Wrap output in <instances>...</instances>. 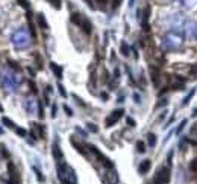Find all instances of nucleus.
<instances>
[{"mask_svg": "<svg viewBox=\"0 0 197 184\" xmlns=\"http://www.w3.org/2000/svg\"><path fill=\"white\" fill-rule=\"evenodd\" d=\"M29 85H31V88H32V91H34V93H37V85H35V84H34L32 81L29 82Z\"/></svg>", "mask_w": 197, "mask_h": 184, "instance_id": "nucleus-29", "label": "nucleus"}, {"mask_svg": "<svg viewBox=\"0 0 197 184\" xmlns=\"http://www.w3.org/2000/svg\"><path fill=\"white\" fill-rule=\"evenodd\" d=\"M49 3H50L52 6H55L56 9H61V0H47Z\"/></svg>", "mask_w": 197, "mask_h": 184, "instance_id": "nucleus-16", "label": "nucleus"}, {"mask_svg": "<svg viewBox=\"0 0 197 184\" xmlns=\"http://www.w3.org/2000/svg\"><path fill=\"white\" fill-rule=\"evenodd\" d=\"M128 123H131V126H135V122L132 119H128Z\"/></svg>", "mask_w": 197, "mask_h": 184, "instance_id": "nucleus-33", "label": "nucleus"}, {"mask_svg": "<svg viewBox=\"0 0 197 184\" xmlns=\"http://www.w3.org/2000/svg\"><path fill=\"white\" fill-rule=\"evenodd\" d=\"M190 170L194 172V173H197V158H194L193 161L190 163Z\"/></svg>", "mask_w": 197, "mask_h": 184, "instance_id": "nucleus-15", "label": "nucleus"}, {"mask_svg": "<svg viewBox=\"0 0 197 184\" xmlns=\"http://www.w3.org/2000/svg\"><path fill=\"white\" fill-rule=\"evenodd\" d=\"M96 3H97L99 6H100V8L103 9V8L106 6V3H108V0H96Z\"/></svg>", "mask_w": 197, "mask_h": 184, "instance_id": "nucleus-21", "label": "nucleus"}, {"mask_svg": "<svg viewBox=\"0 0 197 184\" xmlns=\"http://www.w3.org/2000/svg\"><path fill=\"white\" fill-rule=\"evenodd\" d=\"M15 131H17V134L18 135H21V137H24L28 132H26V129H23V128H15Z\"/></svg>", "mask_w": 197, "mask_h": 184, "instance_id": "nucleus-22", "label": "nucleus"}, {"mask_svg": "<svg viewBox=\"0 0 197 184\" xmlns=\"http://www.w3.org/2000/svg\"><path fill=\"white\" fill-rule=\"evenodd\" d=\"M191 134H193V135H197V123L191 128Z\"/></svg>", "mask_w": 197, "mask_h": 184, "instance_id": "nucleus-28", "label": "nucleus"}, {"mask_svg": "<svg viewBox=\"0 0 197 184\" xmlns=\"http://www.w3.org/2000/svg\"><path fill=\"white\" fill-rule=\"evenodd\" d=\"M184 6L188 9H194L197 8V0H184Z\"/></svg>", "mask_w": 197, "mask_h": 184, "instance_id": "nucleus-12", "label": "nucleus"}, {"mask_svg": "<svg viewBox=\"0 0 197 184\" xmlns=\"http://www.w3.org/2000/svg\"><path fill=\"white\" fill-rule=\"evenodd\" d=\"M147 137H149V145H150V146H155V145H156V135H155V134H149Z\"/></svg>", "mask_w": 197, "mask_h": 184, "instance_id": "nucleus-17", "label": "nucleus"}, {"mask_svg": "<svg viewBox=\"0 0 197 184\" xmlns=\"http://www.w3.org/2000/svg\"><path fill=\"white\" fill-rule=\"evenodd\" d=\"M82 20H84V17L81 15V14H78V12H75V14H71V21L75 23V25H78V26H81V23H82Z\"/></svg>", "mask_w": 197, "mask_h": 184, "instance_id": "nucleus-11", "label": "nucleus"}, {"mask_svg": "<svg viewBox=\"0 0 197 184\" xmlns=\"http://www.w3.org/2000/svg\"><path fill=\"white\" fill-rule=\"evenodd\" d=\"M0 134H3V129H2V128H0Z\"/></svg>", "mask_w": 197, "mask_h": 184, "instance_id": "nucleus-34", "label": "nucleus"}, {"mask_svg": "<svg viewBox=\"0 0 197 184\" xmlns=\"http://www.w3.org/2000/svg\"><path fill=\"white\" fill-rule=\"evenodd\" d=\"M123 113H125V111H123L121 108H120V110H115V111H112V114H111L109 117H106V120H105L106 126H112V125H114L117 120H120V119H121V116H123Z\"/></svg>", "mask_w": 197, "mask_h": 184, "instance_id": "nucleus-4", "label": "nucleus"}, {"mask_svg": "<svg viewBox=\"0 0 197 184\" xmlns=\"http://www.w3.org/2000/svg\"><path fill=\"white\" fill-rule=\"evenodd\" d=\"M53 157L58 160V163L62 161V152H61V149H59V146H58L56 143L53 145Z\"/></svg>", "mask_w": 197, "mask_h": 184, "instance_id": "nucleus-9", "label": "nucleus"}, {"mask_svg": "<svg viewBox=\"0 0 197 184\" xmlns=\"http://www.w3.org/2000/svg\"><path fill=\"white\" fill-rule=\"evenodd\" d=\"M150 166H152L150 160H144V161H141V164H140V173H147V172H149V169H150Z\"/></svg>", "mask_w": 197, "mask_h": 184, "instance_id": "nucleus-7", "label": "nucleus"}, {"mask_svg": "<svg viewBox=\"0 0 197 184\" xmlns=\"http://www.w3.org/2000/svg\"><path fill=\"white\" fill-rule=\"evenodd\" d=\"M58 88H59V93H61V96H62V98H65V96H67V93H65L64 87H62V85H58Z\"/></svg>", "mask_w": 197, "mask_h": 184, "instance_id": "nucleus-24", "label": "nucleus"}, {"mask_svg": "<svg viewBox=\"0 0 197 184\" xmlns=\"http://www.w3.org/2000/svg\"><path fill=\"white\" fill-rule=\"evenodd\" d=\"M11 65H12V68H17V70H20V67H18L15 62H11Z\"/></svg>", "mask_w": 197, "mask_h": 184, "instance_id": "nucleus-32", "label": "nucleus"}, {"mask_svg": "<svg viewBox=\"0 0 197 184\" xmlns=\"http://www.w3.org/2000/svg\"><path fill=\"white\" fill-rule=\"evenodd\" d=\"M2 84L3 87L9 88V90H14L15 88V84H18V79L15 76H8V75H2Z\"/></svg>", "mask_w": 197, "mask_h": 184, "instance_id": "nucleus-5", "label": "nucleus"}, {"mask_svg": "<svg viewBox=\"0 0 197 184\" xmlns=\"http://www.w3.org/2000/svg\"><path fill=\"white\" fill-rule=\"evenodd\" d=\"M81 28L84 29V32H85V34H91V23H90V20H88V18H84V20H82Z\"/></svg>", "mask_w": 197, "mask_h": 184, "instance_id": "nucleus-8", "label": "nucleus"}, {"mask_svg": "<svg viewBox=\"0 0 197 184\" xmlns=\"http://www.w3.org/2000/svg\"><path fill=\"white\" fill-rule=\"evenodd\" d=\"M37 21H38V25H40L41 29H47V28H49V25H47V21H46V18H44L43 14H38V15H37Z\"/></svg>", "mask_w": 197, "mask_h": 184, "instance_id": "nucleus-10", "label": "nucleus"}, {"mask_svg": "<svg viewBox=\"0 0 197 184\" xmlns=\"http://www.w3.org/2000/svg\"><path fill=\"white\" fill-rule=\"evenodd\" d=\"M120 3H121V0H114V2H112V6H114V8H117Z\"/></svg>", "mask_w": 197, "mask_h": 184, "instance_id": "nucleus-30", "label": "nucleus"}, {"mask_svg": "<svg viewBox=\"0 0 197 184\" xmlns=\"http://www.w3.org/2000/svg\"><path fill=\"white\" fill-rule=\"evenodd\" d=\"M185 123H187V120H182V123L179 125V128H178V131H176V132H181V131L184 129V126H185Z\"/></svg>", "mask_w": 197, "mask_h": 184, "instance_id": "nucleus-26", "label": "nucleus"}, {"mask_svg": "<svg viewBox=\"0 0 197 184\" xmlns=\"http://www.w3.org/2000/svg\"><path fill=\"white\" fill-rule=\"evenodd\" d=\"M50 67H52V70L55 72V75H56V76L61 79V78H62V68H61L59 65H56L55 62H52V65H50Z\"/></svg>", "mask_w": 197, "mask_h": 184, "instance_id": "nucleus-13", "label": "nucleus"}, {"mask_svg": "<svg viewBox=\"0 0 197 184\" xmlns=\"http://www.w3.org/2000/svg\"><path fill=\"white\" fill-rule=\"evenodd\" d=\"M150 73H152V81H153V84L158 87V85H159V81H161V76H159L158 68H156V67H150Z\"/></svg>", "mask_w": 197, "mask_h": 184, "instance_id": "nucleus-6", "label": "nucleus"}, {"mask_svg": "<svg viewBox=\"0 0 197 184\" xmlns=\"http://www.w3.org/2000/svg\"><path fill=\"white\" fill-rule=\"evenodd\" d=\"M168 181H170V169L165 167V166L158 167L156 173L153 175L152 184H167Z\"/></svg>", "mask_w": 197, "mask_h": 184, "instance_id": "nucleus-2", "label": "nucleus"}, {"mask_svg": "<svg viewBox=\"0 0 197 184\" xmlns=\"http://www.w3.org/2000/svg\"><path fill=\"white\" fill-rule=\"evenodd\" d=\"M137 149H138V152H146V145L143 142H138L137 143Z\"/></svg>", "mask_w": 197, "mask_h": 184, "instance_id": "nucleus-19", "label": "nucleus"}, {"mask_svg": "<svg viewBox=\"0 0 197 184\" xmlns=\"http://www.w3.org/2000/svg\"><path fill=\"white\" fill-rule=\"evenodd\" d=\"M194 91H196V90H193V91H191V93H190V95H188V96L185 98V101H184V105H187V104H188V101H190V98H191V96L194 95Z\"/></svg>", "mask_w": 197, "mask_h": 184, "instance_id": "nucleus-25", "label": "nucleus"}, {"mask_svg": "<svg viewBox=\"0 0 197 184\" xmlns=\"http://www.w3.org/2000/svg\"><path fill=\"white\" fill-rule=\"evenodd\" d=\"M17 2H18L20 6H23L24 9H29V2H28V0H17Z\"/></svg>", "mask_w": 197, "mask_h": 184, "instance_id": "nucleus-20", "label": "nucleus"}, {"mask_svg": "<svg viewBox=\"0 0 197 184\" xmlns=\"http://www.w3.org/2000/svg\"><path fill=\"white\" fill-rule=\"evenodd\" d=\"M64 110H65V113L68 114V116H71V114H73V113H71V110H70L68 107H64Z\"/></svg>", "mask_w": 197, "mask_h": 184, "instance_id": "nucleus-31", "label": "nucleus"}, {"mask_svg": "<svg viewBox=\"0 0 197 184\" xmlns=\"http://www.w3.org/2000/svg\"><path fill=\"white\" fill-rule=\"evenodd\" d=\"M0 113H2V105H0Z\"/></svg>", "mask_w": 197, "mask_h": 184, "instance_id": "nucleus-35", "label": "nucleus"}, {"mask_svg": "<svg viewBox=\"0 0 197 184\" xmlns=\"http://www.w3.org/2000/svg\"><path fill=\"white\" fill-rule=\"evenodd\" d=\"M120 50H121V53L125 55V56H128V55H129V46H128L125 41H123L121 46H120Z\"/></svg>", "mask_w": 197, "mask_h": 184, "instance_id": "nucleus-14", "label": "nucleus"}, {"mask_svg": "<svg viewBox=\"0 0 197 184\" xmlns=\"http://www.w3.org/2000/svg\"><path fill=\"white\" fill-rule=\"evenodd\" d=\"M34 170H35V173H37V176H38V179H40V181H44V176L41 175V172H40V170H38L37 167H34Z\"/></svg>", "mask_w": 197, "mask_h": 184, "instance_id": "nucleus-23", "label": "nucleus"}, {"mask_svg": "<svg viewBox=\"0 0 197 184\" xmlns=\"http://www.w3.org/2000/svg\"><path fill=\"white\" fill-rule=\"evenodd\" d=\"M12 43L15 47H28L29 46V35L24 29H18L14 35H12Z\"/></svg>", "mask_w": 197, "mask_h": 184, "instance_id": "nucleus-1", "label": "nucleus"}, {"mask_svg": "<svg viewBox=\"0 0 197 184\" xmlns=\"http://www.w3.org/2000/svg\"><path fill=\"white\" fill-rule=\"evenodd\" d=\"M181 43H182V38H181L179 35H176V34H168V35L164 38V41H162V47H164L165 50L176 49V47H179V46H181Z\"/></svg>", "mask_w": 197, "mask_h": 184, "instance_id": "nucleus-3", "label": "nucleus"}, {"mask_svg": "<svg viewBox=\"0 0 197 184\" xmlns=\"http://www.w3.org/2000/svg\"><path fill=\"white\" fill-rule=\"evenodd\" d=\"M2 122L6 125V126H9V128H15V125H14V122L11 120V119H8V117H3L2 119Z\"/></svg>", "mask_w": 197, "mask_h": 184, "instance_id": "nucleus-18", "label": "nucleus"}, {"mask_svg": "<svg viewBox=\"0 0 197 184\" xmlns=\"http://www.w3.org/2000/svg\"><path fill=\"white\" fill-rule=\"evenodd\" d=\"M88 129H91L93 132H97V126H94L93 123H90V125H88Z\"/></svg>", "mask_w": 197, "mask_h": 184, "instance_id": "nucleus-27", "label": "nucleus"}]
</instances>
